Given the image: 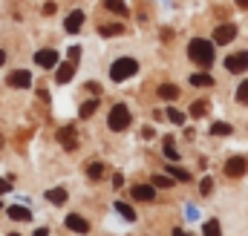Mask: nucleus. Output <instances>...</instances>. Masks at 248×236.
<instances>
[{
    "label": "nucleus",
    "mask_w": 248,
    "mask_h": 236,
    "mask_svg": "<svg viewBox=\"0 0 248 236\" xmlns=\"http://www.w3.org/2000/svg\"><path fill=\"white\" fill-rule=\"evenodd\" d=\"M66 228L75 231V234H90V222L81 219L78 213H69V216H66Z\"/></svg>",
    "instance_id": "12"
},
{
    "label": "nucleus",
    "mask_w": 248,
    "mask_h": 236,
    "mask_svg": "<svg viewBox=\"0 0 248 236\" xmlns=\"http://www.w3.org/2000/svg\"><path fill=\"white\" fill-rule=\"evenodd\" d=\"M95 110H98V101L93 98V101H87V104H81V113H78V116H81V118H90L93 113H95Z\"/></svg>",
    "instance_id": "25"
},
{
    "label": "nucleus",
    "mask_w": 248,
    "mask_h": 236,
    "mask_svg": "<svg viewBox=\"0 0 248 236\" xmlns=\"http://www.w3.org/2000/svg\"><path fill=\"white\" fill-rule=\"evenodd\" d=\"M87 176H90V178H101V176H104V164H101V162L87 164Z\"/></svg>",
    "instance_id": "22"
},
{
    "label": "nucleus",
    "mask_w": 248,
    "mask_h": 236,
    "mask_svg": "<svg viewBox=\"0 0 248 236\" xmlns=\"http://www.w3.org/2000/svg\"><path fill=\"white\" fill-rule=\"evenodd\" d=\"M246 170H248V162L243 156H234V159H228V164H225V176H231V178H240Z\"/></svg>",
    "instance_id": "6"
},
{
    "label": "nucleus",
    "mask_w": 248,
    "mask_h": 236,
    "mask_svg": "<svg viewBox=\"0 0 248 236\" xmlns=\"http://www.w3.org/2000/svg\"><path fill=\"white\" fill-rule=\"evenodd\" d=\"M9 190H12V187H9V181H6V178H0V193H9Z\"/></svg>",
    "instance_id": "33"
},
{
    "label": "nucleus",
    "mask_w": 248,
    "mask_h": 236,
    "mask_svg": "<svg viewBox=\"0 0 248 236\" xmlns=\"http://www.w3.org/2000/svg\"><path fill=\"white\" fill-rule=\"evenodd\" d=\"M0 210H3V205H0Z\"/></svg>",
    "instance_id": "38"
},
{
    "label": "nucleus",
    "mask_w": 248,
    "mask_h": 236,
    "mask_svg": "<svg viewBox=\"0 0 248 236\" xmlns=\"http://www.w3.org/2000/svg\"><path fill=\"white\" fill-rule=\"evenodd\" d=\"M211 190H214V178H211V176H205L202 181H199V193H202V196H208Z\"/></svg>",
    "instance_id": "27"
},
{
    "label": "nucleus",
    "mask_w": 248,
    "mask_h": 236,
    "mask_svg": "<svg viewBox=\"0 0 248 236\" xmlns=\"http://www.w3.org/2000/svg\"><path fill=\"white\" fill-rule=\"evenodd\" d=\"M153 187H173V178L170 176H156L153 178Z\"/></svg>",
    "instance_id": "30"
},
{
    "label": "nucleus",
    "mask_w": 248,
    "mask_h": 236,
    "mask_svg": "<svg viewBox=\"0 0 248 236\" xmlns=\"http://www.w3.org/2000/svg\"><path fill=\"white\" fill-rule=\"evenodd\" d=\"M124 32V26H116V23H113V26H101V35H104V38H107V35H122Z\"/></svg>",
    "instance_id": "31"
},
{
    "label": "nucleus",
    "mask_w": 248,
    "mask_h": 236,
    "mask_svg": "<svg viewBox=\"0 0 248 236\" xmlns=\"http://www.w3.org/2000/svg\"><path fill=\"white\" fill-rule=\"evenodd\" d=\"M46 199H49L52 205H63V202H66V190H63V187H52V190H46Z\"/></svg>",
    "instance_id": "16"
},
{
    "label": "nucleus",
    "mask_w": 248,
    "mask_h": 236,
    "mask_svg": "<svg viewBox=\"0 0 248 236\" xmlns=\"http://www.w3.org/2000/svg\"><path fill=\"white\" fill-rule=\"evenodd\" d=\"M165 156H168L170 162H179V150H176L173 138H165Z\"/></svg>",
    "instance_id": "20"
},
{
    "label": "nucleus",
    "mask_w": 248,
    "mask_h": 236,
    "mask_svg": "<svg viewBox=\"0 0 248 236\" xmlns=\"http://www.w3.org/2000/svg\"><path fill=\"white\" fill-rule=\"evenodd\" d=\"M168 118H170V121H173V124H179V127H182V124H185V113H179V110H173V107H170V110H168Z\"/></svg>",
    "instance_id": "28"
},
{
    "label": "nucleus",
    "mask_w": 248,
    "mask_h": 236,
    "mask_svg": "<svg viewBox=\"0 0 248 236\" xmlns=\"http://www.w3.org/2000/svg\"><path fill=\"white\" fill-rule=\"evenodd\" d=\"M104 6H107L110 12H116V15H127V6H124V0H104Z\"/></svg>",
    "instance_id": "23"
},
{
    "label": "nucleus",
    "mask_w": 248,
    "mask_h": 236,
    "mask_svg": "<svg viewBox=\"0 0 248 236\" xmlns=\"http://www.w3.org/2000/svg\"><path fill=\"white\" fill-rule=\"evenodd\" d=\"M107 127H110L113 133H122V130H127V127H130V110H127L124 104H116V107L110 110Z\"/></svg>",
    "instance_id": "3"
},
{
    "label": "nucleus",
    "mask_w": 248,
    "mask_h": 236,
    "mask_svg": "<svg viewBox=\"0 0 248 236\" xmlns=\"http://www.w3.org/2000/svg\"><path fill=\"white\" fill-rule=\"evenodd\" d=\"M168 173H170L173 181H187V178H190L185 170H182V167H176V164H168Z\"/></svg>",
    "instance_id": "21"
},
{
    "label": "nucleus",
    "mask_w": 248,
    "mask_h": 236,
    "mask_svg": "<svg viewBox=\"0 0 248 236\" xmlns=\"http://www.w3.org/2000/svg\"><path fill=\"white\" fill-rule=\"evenodd\" d=\"M35 236H49V231H46V228H38V231H35Z\"/></svg>",
    "instance_id": "34"
},
{
    "label": "nucleus",
    "mask_w": 248,
    "mask_h": 236,
    "mask_svg": "<svg viewBox=\"0 0 248 236\" xmlns=\"http://www.w3.org/2000/svg\"><path fill=\"white\" fill-rule=\"evenodd\" d=\"M187 55L193 63L199 66H211L214 63V41H205V38H193L187 44Z\"/></svg>",
    "instance_id": "1"
},
{
    "label": "nucleus",
    "mask_w": 248,
    "mask_h": 236,
    "mask_svg": "<svg viewBox=\"0 0 248 236\" xmlns=\"http://www.w3.org/2000/svg\"><path fill=\"white\" fill-rule=\"evenodd\" d=\"M81 26H84V12H81V9H75V12H69V17H66V23H63V29H66L69 35H75V32H81Z\"/></svg>",
    "instance_id": "10"
},
{
    "label": "nucleus",
    "mask_w": 248,
    "mask_h": 236,
    "mask_svg": "<svg viewBox=\"0 0 248 236\" xmlns=\"http://www.w3.org/2000/svg\"><path fill=\"white\" fill-rule=\"evenodd\" d=\"M3 60H6V52H3V49H0V63H3Z\"/></svg>",
    "instance_id": "37"
},
{
    "label": "nucleus",
    "mask_w": 248,
    "mask_h": 236,
    "mask_svg": "<svg viewBox=\"0 0 248 236\" xmlns=\"http://www.w3.org/2000/svg\"><path fill=\"white\" fill-rule=\"evenodd\" d=\"M205 236H222V228H219L217 219H208L205 222Z\"/></svg>",
    "instance_id": "24"
},
{
    "label": "nucleus",
    "mask_w": 248,
    "mask_h": 236,
    "mask_svg": "<svg viewBox=\"0 0 248 236\" xmlns=\"http://www.w3.org/2000/svg\"><path fill=\"white\" fill-rule=\"evenodd\" d=\"M29 84H32V72H26V69H17L9 75V87H15V89H26Z\"/></svg>",
    "instance_id": "8"
},
{
    "label": "nucleus",
    "mask_w": 248,
    "mask_h": 236,
    "mask_svg": "<svg viewBox=\"0 0 248 236\" xmlns=\"http://www.w3.org/2000/svg\"><path fill=\"white\" fill-rule=\"evenodd\" d=\"M190 84H193V87H211L214 78H211L208 72H196V75H190Z\"/></svg>",
    "instance_id": "17"
},
{
    "label": "nucleus",
    "mask_w": 248,
    "mask_h": 236,
    "mask_svg": "<svg viewBox=\"0 0 248 236\" xmlns=\"http://www.w3.org/2000/svg\"><path fill=\"white\" fill-rule=\"evenodd\" d=\"M9 216H12L15 222H29V219H32V210H26L23 205H12V207H9Z\"/></svg>",
    "instance_id": "13"
},
{
    "label": "nucleus",
    "mask_w": 248,
    "mask_h": 236,
    "mask_svg": "<svg viewBox=\"0 0 248 236\" xmlns=\"http://www.w3.org/2000/svg\"><path fill=\"white\" fill-rule=\"evenodd\" d=\"M237 6H243V9H248V0H237Z\"/></svg>",
    "instance_id": "36"
},
{
    "label": "nucleus",
    "mask_w": 248,
    "mask_h": 236,
    "mask_svg": "<svg viewBox=\"0 0 248 236\" xmlns=\"http://www.w3.org/2000/svg\"><path fill=\"white\" fill-rule=\"evenodd\" d=\"M234 38H237V26H234V23H219L217 32H214V44H219V46L231 44Z\"/></svg>",
    "instance_id": "4"
},
{
    "label": "nucleus",
    "mask_w": 248,
    "mask_h": 236,
    "mask_svg": "<svg viewBox=\"0 0 248 236\" xmlns=\"http://www.w3.org/2000/svg\"><path fill=\"white\" fill-rule=\"evenodd\" d=\"M130 193H133L136 202H153L156 199V187L153 184H136V187H130Z\"/></svg>",
    "instance_id": "7"
},
{
    "label": "nucleus",
    "mask_w": 248,
    "mask_h": 236,
    "mask_svg": "<svg viewBox=\"0 0 248 236\" xmlns=\"http://www.w3.org/2000/svg\"><path fill=\"white\" fill-rule=\"evenodd\" d=\"M159 95H162L165 101H173V98H179V87H176V84H162V87H159Z\"/></svg>",
    "instance_id": "15"
},
{
    "label": "nucleus",
    "mask_w": 248,
    "mask_h": 236,
    "mask_svg": "<svg viewBox=\"0 0 248 236\" xmlns=\"http://www.w3.org/2000/svg\"><path fill=\"white\" fill-rule=\"evenodd\" d=\"M173 236H190V234H185L182 228H176V231H173Z\"/></svg>",
    "instance_id": "35"
},
{
    "label": "nucleus",
    "mask_w": 248,
    "mask_h": 236,
    "mask_svg": "<svg viewBox=\"0 0 248 236\" xmlns=\"http://www.w3.org/2000/svg\"><path fill=\"white\" fill-rule=\"evenodd\" d=\"M237 101H240V104H248V81L240 84V89H237Z\"/></svg>",
    "instance_id": "29"
},
{
    "label": "nucleus",
    "mask_w": 248,
    "mask_h": 236,
    "mask_svg": "<svg viewBox=\"0 0 248 236\" xmlns=\"http://www.w3.org/2000/svg\"><path fill=\"white\" fill-rule=\"evenodd\" d=\"M78 58H81V46H69V60L75 63Z\"/></svg>",
    "instance_id": "32"
},
{
    "label": "nucleus",
    "mask_w": 248,
    "mask_h": 236,
    "mask_svg": "<svg viewBox=\"0 0 248 236\" xmlns=\"http://www.w3.org/2000/svg\"><path fill=\"white\" fill-rule=\"evenodd\" d=\"M72 75H75V63L66 60V63L58 66V75H55V78H58V84H66V81H72Z\"/></svg>",
    "instance_id": "14"
},
{
    "label": "nucleus",
    "mask_w": 248,
    "mask_h": 236,
    "mask_svg": "<svg viewBox=\"0 0 248 236\" xmlns=\"http://www.w3.org/2000/svg\"><path fill=\"white\" fill-rule=\"evenodd\" d=\"M58 141H61L66 150H75V147H78V135H75V127H63V130H58Z\"/></svg>",
    "instance_id": "11"
},
{
    "label": "nucleus",
    "mask_w": 248,
    "mask_h": 236,
    "mask_svg": "<svg viewBox=\"0 0 248 236\" xmlns=\"http://www.w3.org/2000/svg\"><path fill=\"white\" fill-rule=\"evenodd\" d=\"M205 113H208V104H205V101H193V107H190V116H205Z\"/></svg>",
    "instance_id": "26"
},
{
    "label": "nucleus",
    "mask_w": 248,
    "mask_h": 236,
    "mask_svg": "<svg viewBox=\"0 0 248 236\" xmlns=\"http://www.w3.org/2000/svg\"><path fill=\"white\" fill-rule=\"evenodd\" d=\"M225 69L228 72H248V52H234L225 58Z\"/></svg>",
    "instance_id": "5"
},
{
    "label": "nucleus",
    "mask_w": 248,
    "mask_h": 236,
    "mask_svg": "<svg viewBox=\"0 0 248 236\" xmlns=\"http://www.w3.org/2000/svg\"><path fill=\"white\" fill-rule=\"evenodd\" d=\"M136 72H139V63L133 58H119V60H113V66H110V78L113 81H127Z\"/></svg>",
    "instance_id": "2"
},
{
    "label": "nucleus",
    "mask_w": 248,
    "mask_h": 236,
    "mask_svg": "<svg viewBox=\"0 0 248 236\" xmlns=\"http://www.w3.org/2000/svg\"><path fill=\"white\" fill-rule=\"evenodd\" d=\"M211 135H231V124H225V121L211 124Z\"/></svg>",
    "instance_id": "19"
},
{
    "label": "nucleus",
    "mask_w": 248,
    "mask_h": 236,
    "mask_svg": "<svg viewBox=\"0 0 248 236\" xmlns=\"http://www.w3.org/2000/svg\"><path fill=\"white\" fill-rule=\"evenodd\" d=\"M35 63L44 66V69H52V66H58V52H55V49H41V52L35 55Z\"/></svg>",
    "instance_id": "9"
},
{
    "label": "nucleus",
    "mask_w": 248,
    "mask_h": 236,
    "mask_svg": "<svg viewBox=\"0 0 248 236\" xmlns=\"http://www.w3.org/2000/svg\"><path fill=\"white\" fill-rule=\"evenodd\" d=\"M116 210L122 213L124 219H127V222H136V210H133V207H130L127 202H116Z\"/></svg>",
    "instance_id": "18"
}]
</instances>
